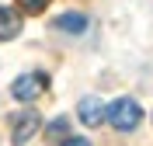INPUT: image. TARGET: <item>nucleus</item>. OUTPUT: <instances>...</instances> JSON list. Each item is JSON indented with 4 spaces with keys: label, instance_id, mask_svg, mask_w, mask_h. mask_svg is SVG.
<instances>
[{
    "label": "nucleus",
    "instance_id": "f257e3e1",
    "mask_svg": "<svg viewBox=\"0 0 153 146\" xmlns=\"http://www.w3.org/2000/svg\"><path fill=\"white\" fill-rule=\"evenodd\" d=\"M105 118L118 129V132H132V129L143 122V108L136 104L132 97H118V101H111V108L105 111Z\"/></svg>",
    "mask_w": 153,
    "mask_h": 146
},
{
    "label": "nucleus",
    "instance_id": "f03ea898",
    "mask_svg": "<svg viewBox=\"0 0 153 146\" xmlns=\"http://www.w3.org/2000/svg\"><path fill=\"white\" fill-rule=\"evenodd\" d=\"M45 73H21L14 84H10V94H14V101H35L42 90H45Z\"/></svg>",
    "mask_w": 153,
    "mask_h": 146
},
{
    "label": "nucleus",
    "instance_id": "7ed1b4c3",
    "mask_svg": "<svg viewBox=\"0 0 153 146\" xmlns=\"http://www.w3.org/2000/svg\"><path fill=\"white\" fill-rule=\"evenodd\" d=\"M38 129H42V118H38V111H21L18 118H14V132H10V139H14V146H25L31 136H35Z\"/></svg>",
    "mask_w": 153,
    "mask_h": 146
},
{
    "label": "nucleus",
    "instance_id": "20e7f679",
    "mask_svg": "<svg viewBox=\"0 0 153 146\" xmlns=\"http://www.w3.org/2000/svg\"><path fill=\"white\" fill-rule=\"evenodd\" d=\"M76 115H80V122H84V125H101V122H105V104H101V101H97V97H84V101H80V108H76Z\"/></svg>",
    "mask_w": 153,
    "mask_h": 146
},
{
    "label": "nucleus",
    "instance_id": "39448f33",
    "mask_svg": "<svg viewBox=\"0 0 153 146\" xmlns=\"http://www.w3.org/2000/svg\"><path fill=\"white\" fill-rule=\"evenodd\" d=\"M18 31H21V14L10 10V7H0V42L14 39Z\"/></svg>",
    "mask_w": 153,
    "mask_h": 146
},
{
    "label": "nucleus",
    "instance_id": "423d86ee",
    "mask_svg": "<svg viewBox=\"0 0 153 146\" xmlns=\"http://www.w3.org/2000/svg\"><path fill=\"white\" fill-rule=\"evenodd\" d=\"M59 31H73V35H80V31H87V18L80 14V10H70V14H63V18L56 21Z\"/></svg>",
    "mask_w": 153,
    "mask_h": 146
},
{
    "label": "nucleus",
    "instance_id": "0eeeda50",
    "mask_svg": "<svg viewBox=\"0 0 153 146\" xmlns=\"http://www.w3.org/2000/svg\"><path fill=\"white\" fill-rule=\"evenodd\" d=\"M66 129H70V118H66V115H59V118H52V122H49V139L56 143L59 136H66Z\"/></svg>",
    "mask_w": 153,
    "mask_h": 146
},
{
    "label": "nucleus",
    "instance_id": "6e6552de",
    "mask_svg": "<svg viewBox=\"0 0 153 146\" xmlns=\"http://www.w3.org/2000/svg\"><path fill=\"white\" fill-rule=\"evenodd\" d=\"M18 7L25 10V14H38V10L49 7V0H18Z\"/></svg>",
    "mask_w": 153,
    "mask_h": 146
},
{
    "label": "nucleus",
    "instance_id": "1a4fd4ad",
    "mask_svg": "<svg viewBox=\"0 0 153 146\" xmlns=\"http://www.w3.org/2000/svg\"><path fill=\"white\" fill-rule=\"evenodd\" d=\"M63 146H91V139H80V136H73V139H66Z\"/></svg>",
    "mask_w": 153,
    "mask_h": 146
}]
</instances>
